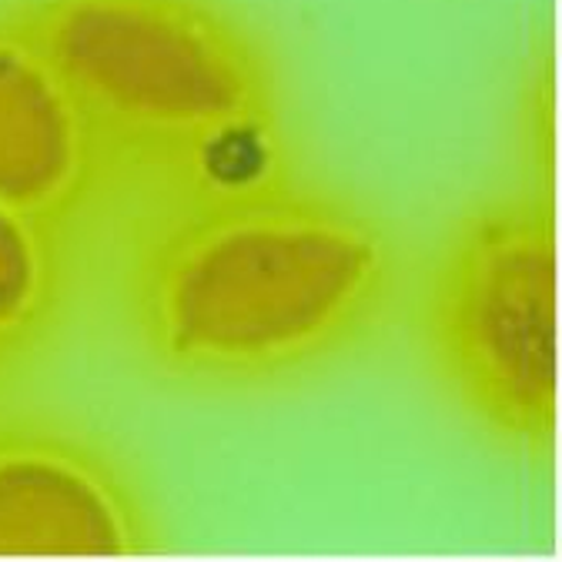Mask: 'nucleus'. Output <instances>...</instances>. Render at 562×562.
<instances>
[{
	"label": "nucleus",
	"mask_w": 562,
	"mask_h": 562,
	"mask_svg": "<svg viewBox=\"0 0 562 562\" xmlns=\"http://www.w3.org/2000/svg\"><path fill=\"white\" fill-rule=\"evenodd\" d=\"M151 529L114 449L57 415L0 408V555L140 552Z\"/></svg>",
	"instance_id": "obj_4"
},
{
	"label": "nucleus",
	"mask_w": 562,
	"mask_h": 562,
	"mask_svg": "<svg viewBox=\"0 0 562 562\" xmlns=\"http://www.w3.org/2000/svg\"><path fill=\"white\" fill-rule=\"evenodd\" d=\"M137 215L289 175V88L238 0H4Z\"/></svg>",
	"instance_id": "obj_2"
},
{
	"label": "nucleus",
	"mask_w": 562,
	"mask_h": 562,
	"mask_svg": "<svg viewBox=\"0 0 562 562\" xmlns=\"http://www.w3.org/2000/svg\"><path fill=\"white\" fill-rule=\"evenodd\" d=\"M88 235L0 207V395L44 369L85 305Z\"/></svg>",
	"instance_id": "obj_6"
},
{
	"label": "nucleus",
	"mask_w": 562,
	"mask_h": 562,
	"mask_svg": "<svg viewBox=\"0 0 562 562\" xmlns=\"http://www.w3.org/2000/svg\"><path fill=\"white\" fill-rule=\"evenodd\" d=\"M402 292L375 207L292 175L134 218L117 318L158 382L248 395L356 359Z\"/></svg>",
	"instance_id": "obj_1"
},
{
	"label": "nucleus",
	"mask_w": 562,
	"mask_h": 562,
	"mask_svg": "<svg viewBox=\"0 0 562 562\" xmlns=\"http://www.w3.org/2000/svg\"><path fill=\"white\" fill-rule=\"evenodd\" d=\"M0 207L91 238L111 207L91 131L0 0Z\"/></svg>",
	"instance_id": "obj_5"
},
{
	"label": "nucleus",
	"mask_w": 562,
	"mask_h": 562,
	"mask_svg": "<svg viewBox=\"0 0 562 562\" xmlns=\"http://www.w3.org/2000/svg\"><path fill=\"white\" fill-rule=\"evenodd\" d=\"M418 341L452 408L513 459L552 452L559 429V248L542 184L488 191L436 245Z\"/></svg>",
	"instance_id": "obj_3"
}]
</instances>
